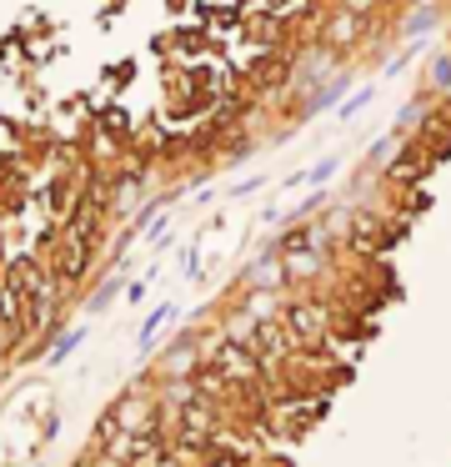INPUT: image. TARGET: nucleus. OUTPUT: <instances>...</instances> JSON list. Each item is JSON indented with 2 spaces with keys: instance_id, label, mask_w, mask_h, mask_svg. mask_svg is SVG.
Returning <instances> with one entry per match:
<instances>
[{
  "instance_id": "f257e3e1",
  "label": "nucleus",
  "mask_w": 451,
  "mask_h": 467,
  "mask_svg": "<svg viewBox=\"0 0 451 467\" xmlns=\"http://www.w3.org/2000/svg\"><path fill=\"white\" fill-rule=\"evenodd\" d=\"M216 367H220L226 377H251V372H256V362H251V352H241L236 342H226V347L216 352Z\"/></svg>"
},
{
  "instance_id": "f03ea898",
  "label": "nucleus",
  "mask_w": 451,
  "mask_h": 467,
  "mask_svg": "<svg viewBox=\"0 0 451 467\" xmlns=\"http://www.w3.org/2000/svg\"><path fill=\"white\" fill-rule=\"evenodd\" d=\"M316 327H321V306H296L291 312V332L296 337H316Z\"/></svg>"
}]
</instances>
